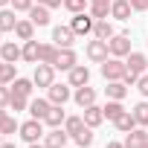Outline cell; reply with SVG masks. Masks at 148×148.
<instances>
[{"label":"cell","mask_w":148,"mask_h":148,"mask_svg":"<svg viewBox=\"0 0 148 148\" xmlns=\"http://www.w3.org/2000/svg\"><path fill=\"white\" fill-rule=\"evenodd\" d=\"M110 3H113V0H90V15L96 21H105L110 15Z\"/></svg>","instance_id":"23"},{"label":"cell","mask_w":148,"mask_h":148,"mask_svg":"<svg viewBox=\"0 0 148 148\" xmlns=\"http://www.w3.org/2000/svg\"><path fill=\"white\" fill-rule=\"evenodd\" d=\"M0 61H3V58H0Z\"/></svg>","instance_id":"50"},{"label":"cell","mask_w":148,"mask_h":148,"mask_svg":"<svg viewBox=\"0 0 148 148\" xmlns=\"http://www.w3.org/2000/svg\"><path fill=\"white\" fill-rule=\"evenodd\" d=\"M15 26H18L15 9H0V32H15Z\"/></svg>","instance_id":"27"},{"label":"cell","mask_w":148,"mask_h":148,"mask_svg":"<svg viewBox=\"0 0 148 148\" xmlns=\"http://www.w3.org/2000/svg\"><path fill=\"white\" fill-rule=\"evenodd\" d=\"M82 128H84V116H67V119H64V131H67L70 136H76Z\"/></svg>","instance_id":"33"},{"label":"cell","mask_w":148,"mask_h":148,"mask_svg":"<svg viewBox=\"0 0 148 148\" xmlns=\"http://www.w3.org/2000/svg\"><path fill=\"white\" fill-rule=\"evenodd\" d=\"M9 99H12V87L0 84V108H9Z\"/></svg>","instance_id":"38"},{"label":"cell","mask_w":148,"mask_h":148,"mask_svg":"<svg viewBox=\"0 0 148 148\" xmlns=\"http://www.w3.org/2000/svg\"><path fill=\"white\" fill-rule=\"evenodd\" d=\"M15 131H21V125H18L15 116H6L3 122H0V136H3V134H15Z\"/></svg>","instance_id":"37"},{"label":"cell","mask_w":148,"mask_h":148,"mask_svg":"<svg viewBox=\"0 0 148 148\" xmlns=\"http://www.w3.org/2000/svg\"><path fill=\"white\" fill-rule=\"evenodd\" d=\"M47 96H49L52 105H67L70 96H73V90H70V84H49L47 87Z\"/></svg>","instance_id":"8"},{"label":"cell","mask_w":148,"mask_h":148,"mask_svg":"<svg viewBox=\"0 0 148 148\" xmlns=\"http://www.w3.org/2000/svg\"><path fill=\"white\" fill-rule=\"evenodd\" d=\"M0 38H3V32H0ZM0 44H3V41H0Z\"/></svg>","instance_id":"48"},{"label":"cell","mask_w":148,"mask_h":148,"mask_svg":"<svg viewBox=\"0 0 148 148\" xmlns=\"http://www.w3.org/2000/svg\"><path fill=\"white\" fill-rule=\"evenodd\" d=\"M145 142H148L145 128H134L131 134H125V148H145Z\"/></svg>","instance_id":"17"},{"label":"cell","mask_w":148,"mask_h":148,"mask_svg":"<svg viewBox=\"0 0 148 148\" xmlns=\"http://www.w3.org/2000/svg\"><path fill=\"white\" fill-rule=\"evenodd\" d=\"M134 12H148V0H128Z\"/></svg>","instance_id":"41"},{"label":"cell","mask_w":148,"mask_h":148,"mask_svg":"<svg viewBox=\"0 0 148 148\" xmlns=\"http://www.w3.org/2000/svg\"><path fill=\"white\" fill-rule=\"evenodd\" d=\"M84 84H90V70L84 64H76L70 70V87H84Z\"/></svg>","instance_id":"12"},{"label":"cell","mask_w":148,"mask_h":148,"mask_svg":"<svg viewBox=\"0 0 148 148\" xmlns=\"http://www.w3.org/2000/svg\"><path fill=\"white\" fill-rule=\"evenodd\" d=\"M125 67H128V73H136V76H142V73L148 70V58H145L142 52H131V55L125 58Z\"/></svg>","instance_id":"13"},{"label":"cell","mask_w":148,"mask_h":148,"mask_svg":"<svg viewBox=\"0 0 148 148\" xmlns=\"http://www.w3.org/2000/svg\"><path fill=\"white\" fill-rule=\"evenodd\" d=\"M70 26H73V32H76L79 38H84V35H90V32H93V26H96V18H93L90 12H79V15H73Z\"/></svg>","instance_id":"4"},{"label":"cell","mask_w":148,"mask_h":148,"mask_svg":"<svg viewBox=\"0 0 148 148\" xmlns=\"http://www.w3.org/2000/svg\"><path fill=\"white\" fill-rule=\"evenodd\" d=\"M73 99H76V105L84 110V108H90V105H96V90L90 87V84H84V87H76V93H73Z\"/></svg>","instance_id":"10"},{"label":"cell","mask_w":148,"mask_h":148,"mask_svg":"<svg viewBox=\"0 0 148 148\" xmlns=\"http://www.w3.org/2000/svg\"><path fill=\"white\" fill-rule=\"evenodd\" d=\"M64 9L70 15H79V12H87L90 9V0H64Z\"/></svg>","instance_id":"35"},{"label":"cell","mask_w":148,"mask_h":148,"mask_svg":"<svg viewBox=\"0 0 148 148\" xmlns=\"http://www.w3.org/2000/svg\"><path fill=\"white\" fill-rule=\"evenodd\" d=\"M116 32H113V23L105 18V21H96V26H93V38H102V41H110Z\"/></svg>","instance_id":"24"},{"label":"cell","mask_w":148,"mask_h":148,"mask_svg":"<svg viewBox=\"0 0 148 148\" xmlns=\"http://www.w3.org/2000/svg\"><path fill=\"white\" fill-rule=\"evenodd\" d=\"M49 108H52L49 99H32V102H29V113H32V119H41V122H44V116H47Z\"/></svg>","instance_id":"22"},{"label":"cell","mask_w":148,"mask_h":148,"mask_svg":"<svg viewBox=\"0 0 148 148\" xmlns=\"http://www.w3.org/2000/svg\"><path fill=\"white\" fill-rule=\"evenodd\" d=\"M9 108L18 113V110H26L29 108V99L26 96H21V93H12V99H9Z\"/></svg>","instance_id":"36"},{"label":"cell","mask_w":148,"mask_h":148,"mask_svg":"<svg viewBox=\"0 0 148 148\" xmlns=\"http://www.w3.org/2000/svg\"><path fill=\"white\" fill-rule=\"evenodd\" d=\"M67 139H70V134L64 128H52L49 134H44V145L47 148H67Z\"/></svg>","instance_id":"9"},{"label":"cell","mask_w":148,"mask_h":148,"mask_svg":"<svg viewBox=\"0 0 148 148\" xmlns=\"http://www.w3.org/2000/svg\"><path fill=\"white\" fill-rule=\"evenodd\" d=\"M125 61L122 58H108V61H102V76H105V82H122V76H125Z\"/></svg>","instance_id":"1"},{"label":"cell","mask_w":148,"mask_h":148,"mask_svg":"<svg viewBox=\"0 0 148 148\" xmlns=\"http://www.w3.org/2000/svg\"><path fill=\"white\" fill-rule=\"evenodd\" d=\"M113 125H116V131H119V134H131V131H134V128H139V125H136V119H134V113H131V110H125V113H122V116H119V119H116V122H113Z\"/></svg>","instance_id":"26"},{"label":"cell","mask_w":148,"mask_h":148,"mask_svg":"<svg viewBox=\"0 0 148 148\" xmlns=\"http://www.w3.org/2000/svg\"><path fill=\"white\" fill-rule=\"evenodd\" d=\"M82 116H84V125H87V128H93V131H96V128L105 122V110H102L99 105H90V108H84V113H82Z\"/></svg>","instance_id":"14"},{"label":"cell","mask_w":148,"mask_h":148,"mask_svg":"<svg viewBox=\"0 0 148 148\" xmlns=\"http://www.w3.org/2000/svg\"><path fill=\"white\" fill-rule=\"evenodd\" d=\"M6 116H9V113H6V108H0V122H3Z\"/></svg>","instance_id":"45"},{"label":"cell","mask_w":148,"mask_h":148,"mask_svg":"<svg viewBox=\"0 0 148 148\" xmlns=\"http://www.w3.org/2000/svg\"><path fill=\"white\" fill-rule=\"evenodd\" d=\"M32 90H35V82L32 79H15L12 82V93H21V96H32Z\"/></svg>","instance_id":"30"},{"label":"cell","mask_w":148,"mask_h":148,"mask_svg":"<svg viewBox=\"0 0 148 148\" xmlns=\"http://www.w3.org/2000/svg\"><path fill=\"white\" fill-rule=\"evenodd\" d=\"M29 21H32L35 26H47V23H49V9H47L44 3L32 6V9H29Z\"/></svg>","instance_id":"20"},{"label":"cell","mask_w":148,"mask_h":148,"mask_svg":"<svg viewBox=\"0 0 148 148\" xmlns=\"http://www.w3.org/2000/svg\"><path fill=\"white\" fill-rule=\"evenodd\" d=\"M102 110H105V119L116 122V119H119V116L125 113V105H122V102H116V99H108V105H105Z\"/></svg>","instance_id":"28"},{"label":"cell","mask_w":148,"mask_h":148,"mask_svg":"<svg viewBox=\"0 0 148 148\" xmlns=\"http://www.w3.org/2000/svg\"><path fill=\"white\" fill-rule=\"evenodd\" d=\"M26 64H38V58H41V44L32 38V41H23V55H21Z\"/></svg>","instance_id":"19"},{"label":"cell","mask_w":148,"mask_h":148,"mask_svg":"<svg viewBox=\"0 0 148 148\" xmlns=\"http://www.w3.org/2000/svg\"><path fill=\"white\" fill-rule=\"evenodd\" d=\"M38 3H44L47 9H58V6H64V0H38Z\"/></svg>","instance_id":"42"},{"label":"cell","mask_w":148,"mask_h":148,"mask_svg":"<svg viewBox=\"0 0 148 148\" xmlns=\"http://www.w3.org/2000/svg\"><path fill=\"white\" fill-rule=\"evenodd\" d=\"M136 90L148 99V73H145V76H139V82H136Z\"/></svg>","instance_id":"40"},{"label":"cell","mask_w":148,"mask_h":148,"mask_svg":"<svg viewBox=\"0 0 148 148\" xmlns=\"http://www.w3.org/2000/svg\"><path fill=\"white\" fill-rule=\"evenodd\" d=\"M76 64H79V55H76V49H73V47H67V49H61V52H58L55 70H67V73H70Z\"/></svg>","instance_id":"11"},{"label":"cell","mask_w":148,"mask_h":148,"mask_svg":"<svg viewBox=\"0 0 148 148\" xmlns=\"http://www.w3.org/2000/svg\"><path fill=\"white\" fill-rule=\"evenodd\" d=\"M18 79V70H15V64H9V61H0V84H12Z\"/></svg>","instance_id":"31"},{"label":"cell","mask_w":148,"mask_h":148,"mask_svg":"<svg viewBox=\"0 0 148 148\" xmlns=\"http://www.w3.org/2000/svg\"><path fill=\"white\" fill-rule=\"evenodd\" d=\"M73 139H76V145H79V148H90V145H93V128H87V125H84L76 136H73Z\"/></svg>","instance_id":"34"},{"label":"cell","mask_w":148,"mask_h":148,"mask_svg":"<svg viewBox=\"0 0 148 148\" xmlns=\"http://www.w3.org/2000/svg\"><path fill=\"white\" fill-rule=\"evenodd\" d=\"M76 32H73V26H55L52 29V44H58L61 49H67V47H73L76 44Z\"/></svg>","instance_id":"7"},{"label":"cell","mask_w":148,"mask_h":148,"mask_svg":"<svg viewBox=\"0 0 148 148\" xmlns=\"http://www.w3.org/2000/svg\"><path fill=\"white\" fill-rule=\"evenodd\" d=\"M108 49H110L113 58H128V55H131V35H128V32L113 35V38L108 41Z\"/></svg>","instance_id":"2"},{"label":"cell","mask_w":148,"mask_h":148,"mask_svg":"<svg viewBox=\"0 0 148 148\" xmlns=\"http://www.w3.org/2000/svg\"><path fill=\"white\" fill-rule=\"evenodd\" d=\"M134 119H136V125L139 128H148V102H139V105H134Z\"/></svg>","instance_id":"32"},{"label":"cell","mask_w":148,"mask_h":148,"mask_svg":"<svg viewBox=\"0 0 148 148\" xmlns=\"http://www.w3.org/2000/svg\"><path fill=\"white\" fill-rule=\"evenodd\" d=\"M58 52H61V47L58 44H41V64H52L55 67V61H58Z\"/></svg>","instance_id":"21"},{"label":"cell","mask_w":148,"mask_h":148,"mask_svg":"<svg viewBox=\"0 0 148 148\" xmlns=\"http://www.w3.org/2000/svg\"><path fill=\"white\" fill-rule=\"evenodd\" d=\"M15 35H18L21 41H32V38H35V23H32V21H18Z\"/></svg>","instance_id":"29"},{"label":"cell","mask_w":148,"mask_h":148,"mask_svg":"<svg viewBox=\"0 0 148 148\" xmlns=\"http://www.w3.org/2000/svg\"><path fill=\"white\" fill-rule=\"evenodd\" d=\"M35 3H32V0H12V9L15 12H29Z\"/></svg>","instance_id":"39"},{"label":"cell","mask_w":148,"mask_h":148,"mask_svg":"<svg viewBox=\"0 0 148 148\" xmlns=\"http://www.w3.org/2000/svg\"><path fill=\"white\" fill-rule=\"evenodd\" d=\"M84 52H87V58H90L93 64H102V61H108V58H110L108 41H102V38H93V41H87Z\"/></svg>","instance_id":"3"},{"label":"cell","mask_w":148,"mask_h":148,"mask_svg":"<svg viewBox=\"0 0 148 148\" xmlns=\"http://www.w3.org/2000/svg\"><path fill=\"white\" fill-rule=\"evenodd\" d=\"M18 134H21V139H23V142H29V145H32V142H38V139L44 136V125H41V119H29V122H23V125H21V131H18Z\"/></svg>","instance_id":"6"},{"label":"cell","mask_w":148,"mask_h":148,"mask_svg":"<svg viewBox=\"0 0 148 148\" xmlns=\"http://www.w3.org/2000/svg\"><path fill=\"white\" fill-rule=\"evenodd\" d=\"M131 3L128 0H113L110 3V18H116V21H131Z\"/></svg>","instance_id":"18"},{"label":"cell","mask_w":148,"mask_h":148,"mask_svg":"<svg viewBox=\"0 0 148 148\" xmlns=\"http://www.w3.org/2000/svg\"><path fill=\"white\" fill-rule=\"evenodd\" d=\"M145 148H148V142H145Z\"/></svg>","instance_id":"49"},{"label":"cell","mask_w":148,"mask_h":148,"mask_svg":"<svg viewBox=\"0 0 148 148\" xmlns=\"http://www.w3.org/2000/svg\"><path fill=\"white\" fill-rule=\"evenodd\" d=\"M6 3H12V0H0V9H6Z\"/></svg>","instance_id":"47"},{"label":"cell","mask_w":148,"mask_h":148,"mask_svg":"<svg viewBox=\"0 0 148 148\" xmlns=\"http://www.w3.org/2000/svg\"><path fill=\"white\" fill-rule=\"evenodd\" d=\"M64 119H67L64 105H52V108L47 110V116H44V125H49V128H61V125H64Z\"/></svg>","instance_id":"16"},{"label":"cell","mask_w":148,"mask_h":148,"mask_svg":"<svg viewBox=\"0 0 148 148\" xmlns=\"http://www.w3.org/2000/svg\"><path fill=\"white\" fill-rule=\"evenodd\" d=\"M21 55H23V47H18L15 41H3V44H0V58H3V61L15 64Z\"/></svg>","instance_id":"15"},{"label":"cell","mask_w":148,"mask_h":148,"mask_svg":"<svg viewBox=\"0 0 148 148\" xmlns=\"http://www.w3.org/2000/svg\"><path fill=\"white\" fill-rule=\"evenodd\" d=\"M32 82H35V87H49V84H55V67L52 64H35V73H32Z\"/></svg>","instance_id":"5"},{"label":"cell","mask_w":148,"mask_h":148,"mask_svg":"<svg viewBox=\"0 0 148 148\" xmlns=\"http://www.w3.org/2000/svg\"><path fill=\"white\" fill-rule=\"evenodd\" d=\"M105 93H108V99H116V102H122V99L128 96V84H125V82H108Z\"/></svg>","instance_id":"25"},{"label":"cell","mask_w":148,"mask_h":148,"mask_svg":"<svg viewBox=\"0 0 148 148\" xmlns=\"http://www.w3.org/2000/svg\"><path fill=\"white\" fill-rule=\"evenodd\" d=\"M29 148H47V145H44V142H32Z\"/></svg>","instance_id":"46"},{"label":"cell","mask_w":148,"mask_h":148,"mask_svg":"<svg viewBox=\"0 0 148 148\" xmlns=\"http://www.w3.org/2000/svg\"><path fill=\"white\" fill-rule=\"evenodd\" d=\"M105 148H125V142H108Z\"/></svg>","instance_id":"43"},{"label":"cell","mask_w":148,"mask_h":148,"mask_svg":"<svg viewBox=\"0 0 148 148\" xmlns=\"http://www.w3.org/2000/svg\"><path fill=\"white\" fill-rule=\"evenodd\" d=\"M0 148H18L15 142H0Z\"/></svg>","instance_id":"44"}]
</instances>
